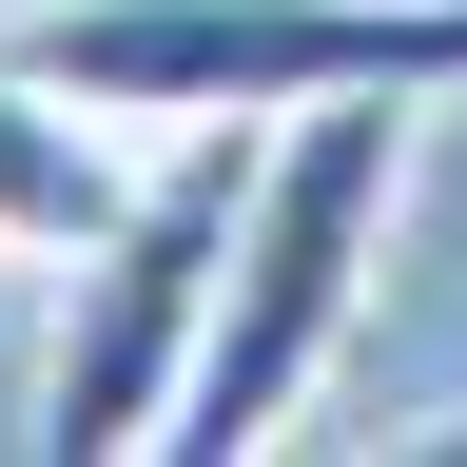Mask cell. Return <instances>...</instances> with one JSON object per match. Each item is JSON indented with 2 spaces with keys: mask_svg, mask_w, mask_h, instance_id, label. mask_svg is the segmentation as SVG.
<instances>
[{
  "mask_svg": "<svg viewBox=\"0 0 467 467\" xmlns=\"http://www.w3.org/2000/svg\"><path fill=\"white\" fill-rule=\"evenodd\" d=\"M409 156H429V98H292L254 117V195H234V273H214V331H195V389H175L156 448H292V409L331 389L350 312L389 273V214H409Z\"/></svg>",
  "mask_w": 467,
  "mask_h": 467,
  "instance_id": "obj_1",
  "label": "cell"
},
{
  "mask_svg": "<svg viewBox=\"0 0 467 467\" xmlns=\"http://www.w3.org/2000/svg\"><path fill=\"white\" fill-rule=\"evenodd\" d=\"M0 58L117 137H254L292 98H467V0H0Z\"/></svg>",
  "mask_w": 467,
  "mask_h": 467,
  "instance_id": "obj_2",
  "label": "cell"
},
{
  "mask_svg": "<svg viewBox=\"0 0 467 467\" xmlns=\"http://www.w3.org/2000/svg\"><path fill=\"white\" fill-rule=\"evenodd\" d=\"M234 195H254V137H137V195L78 234V292H58V350H39V448L58 467H117L175 429L195 389V331H214V273H234Z\"/></svg>",
  "mask_w": 467,
  "mask_h": 467,
  "instance_id": "obj_3",
  "label": "cell"
},
{
  "mask_svg": "<svg viewBox=\"0 0 467 467\" xmlns=\"http://www.w3.org/2000/svg\"><path fill=\"white\" fill-rule=\"evenodd\" d=\"M117 195H137V137L0 58V254H58V273H78V234H98Z\"/></svg>",
  "mask_w": 467,
  "mask_h": 467,
  "instance_id": "obj_4",
  "label": "cell"
}]
</instances>
